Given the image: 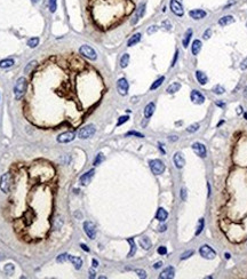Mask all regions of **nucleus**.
Wrapping results in <instances>:
<instances>
[{
  "mask_svg": "<svg viewBox=\"0 0 247 279\" xmlns=\"http://www.w3.org/2000/svg\"><path fill=\"white\" fill-rule=\"evenodd\" d=\"M108 9L113 20H122L134 12L135 2L133 0H88V10L94 20L104 15Z\"/></svg>",
  "mask_w": 247,
  "mask_h": 279,
  "instance_id": "f257e3e1",
  "label": "nucleus"
},
{
  "mask_svg": "<svg viewBox=\"0 0 247 279\" xmlns=\"http://www.w3.org/2000/svg\"><path fill=\"white\" fill-rule=\"evenodd\" d=\"M25 92H27V79L24 77H21V78L17 79L16 84H15V87H14L15 99L21 100L25 95Z\"/></svg>",
  "mask_w": 247,
  "mask_h": 279,
  "instance_id": "f03ea898",
  "label": "nucleus"
},
{
  "mask_svg": "<svg viewBox=\"0 0 247 279\" xmlns=\"http://www.w3.org/2000/svg\"><path fill=\"white\" fill-rule=\"evenodd\" d=\"M12 184H13V177L10 175V173H5L4 175L1 176V179H0V189H1V191L5 192V194H8L10 191Z\"/></svg>",
  "mask_w": 247,
  "mask_h": 279,
  "instance_id": "7ed1b4c3",
  "label": "nucleus"
},
{
  "mask_svg": "<svg viewBox=\"0 0 247 279\" xmlns=\"http://www.w3.org/2000/svg\"><path fill=\"white\" fill-rule=\"evenodd\" d=\"M79 53H80L84 57H86V59H88V60H92V61H95V60L97 59V54H96V52H95V50L88 45L81 46L80 49H79Z\"/></svg>",
  "mask_w": 247,
  "mask_h": 279,
  "instance_id": "20e7f679",
  "label": "nucleus"
},
{
  "mask_svg": "<svg viewBox=\"0 0 247 279\" xmlns=\"http://www.w3.org/2000/svg\"><path fill=\"white\" fill-rule=\"evenodd\" d=\"M150 168H151L153 174L159 175V174H162L165 171V165L160 159H153L150 161Z\"/></svg>",
  "mask_w": 247,
  "mask_h": 279,
  "instance_id": "39448f33",
  "label": "nucleus"
},
{
  "mask_svg": "<svg viewBox=\"0 0 247 279\" xmlns=\"http://www.w3.org/2000/svg\"><path fill=\"white\" fill-rule=\"evenodd\" d=\"M95 126L94 125H87V126L82 127L80 131H79V133H78V136H79V139H89L90 136H93L95 134Z\"/></svg>",
  "mask_w": 247,
  "mask_h": 279,
  "instance_id": "423d86ee",
  "label": "nucleus"
},
{
  "mask_svg": "<svg viewBox=\"0 0 247 279\" xmlns=\"http://www.w3.org/2000/svg\"><path fill=\"white\" fill-rule=\"evenodd\" d=\"M199 253L204 259H207V260H212L216 256V252L208 245H202V247L199 248Z\"/></svg>",
  "mask_w": 247,
  "mask_h": 279,
  "instance_id": "0eeeda50",
  "label": "nucleus"
},
{
  "mask_svg": "<svg viewBox=\"0 0 247 279\" xmlns=\"http://www.w3.org/2000/svg\"><path fill=\"white\" fill-rule=\"evenodd\" d=\"M128 88H129V85H128V81L126 80V78H120L119 80L117 81V89L118 93L122 96L127 95L128 93Z\"/></svg>",
  "mask_w": 247,
  "mask_h": 279,
  "instance_id": "6e6552de",
  "label": "nucleus"
},
{
  "mask_svg": "<svg viewBox=\"0 0 247 279\" xmlns=\"http://www.w3.org/2000/svg\"><path fill=\"white\" fill-rule=\"evenodd\" d=\"M169 6H171L172 12L175 14L176 16H183V14H184V9H183L182 5H181L177 0H171Z\"/></svg>",
  "mask_w": 247,
  "mask_h": 279,
  "instance_id": "1a4fd4ad",
  "label": "nucleus"
},
{
  "mask_svg": "<svg viewBox=\"0 0 247 279\" xmlns=\"http://www.w3.org/2000/svg\"><path fill=\"white\" fill-rule=\"evenodd\" d=\"M84 230H85L86 234L90 239H95V237H96V229H95V225L92 222H89V221L85 222L84 223Z\"/></svg>",
  "mask_w": 247,
  "mask_h": 279,
  "instance_id": "9d476101",
  "label": "nucleus"
},
{
  "mask_svg": "<svg viewBox=\"0 0 247 279\" xmlns=\"http://www.w3.org/2000/svg\"><path fill=\"white\" fill-rule=\"evenodd\" d=\"M190 99L194 104H202L205 102V96L197 89H193L190 94Z\"/></svg>",
  "mask_w": 247,
  "mask_h": 279,
  "instance_id": "9b49d317",
  "label": "nucleus"
},
{
  "mask_svg": "<svg viewBox=\"0 0 247 279\" xmlns=\"http://www.w3.org/2000/svg\"><path fill=\"white\" fill-rule=\"evenodd\" d=\"M74 137H76L74 132H65V133L60 134L59 137H57V141L60 143H69V142L73 141Z\"/></svg>",
  "mask_w": 247,
  "mask_h": 279,
  "instance_id": "f8f14e48",
  "label": "nucleus"
},
{
  "mask_svg": "<svg viewBox=\"0 0 247 279\" xmlns=\"http://www.w3.org/2000/svg\"><path fill=\"white\" fill-rule=\"evenodd\" d=\"M192 149L197 156H199V157H202V158L206 157V147H205L202 143H199V142L193 143Z\"/></svg>",
  "mask_w": 247,
  "mask_h": 279,
  "instance_id": "ddd939ff",
  "label": "nucleus"
},
{
  "mask_svg": "<svg viewBox=\"0 0 247 279\" xmlns=\"http://www.w3.org/2000/svg\"><path fill=\"white\" fill-rule=\"evenodd\" d=\"M174 276H175V269H174L173 266H168V268H166V269L159 275V278L171 279V278H174Z\"/></svg>",
  "mask_w": 247,
  "mask_h": 279,
  "instance_id": "4468645a",
  "label": "nucleus"
},
{
  "mask_svg": "<svg viewBox=\"0 0 247 279\" xmlns=\"http://www.w3.org/2000/svg\"><path fill=\"white\" fill-rule=\"evenodd\" d=\"M173 161H174V165H175L177 168H182V167L185 165V160L181 152H176L175 154H174Z\"/></svg>",
  "mask_w": 247,
  "mask_h": 279,
  "instance_id": "2eb2a0df",
  "label": "nucleus"
},
{
  "mask_svg": "<svg viewBox=\"0 0 247 279\" xmlns=\"http://www.w3.org/2000/svg\"><path fill=\"white\" fill-rule=\"evenodd\" d=\"M189 15L193 20H202V18H204L206 16V12L202 10V9H193V10L189 12Z\"/></svg>",
  "mask_w": 247,
  "mask_h": 279,
  "instance_id": "dca6fc26",
  "label": "nucleus"
},
{
  "mask_svg": "<svg viewBox=\"0 0 247 279\" xmlns=\"http://www.w3.org/2000/svg\"><path fill=\"white\" fill-rule=\"evenodd\" d=\"M94 173H95L94 169H90V171H88L87 173H85V174L80 177V183L82 185H88L89 184V182L92 181L93 176H94Z\"/></svg>",
  "mask_w": 247,
  "mask_h": 279,
  "instance_id": "f3484780",
  "label": "nucleus"
},
{
  "mask_svg": "<svg viewBox=\"0 0 247 279\" xmlns=\"http://www.w3.org/2000/svg\"><path fill=\"white\" fill-rule=\"evenodd\" d=\"M234 22V16H231V15H225V16H223L222 18H220V21H219V24H220L221 27H227V25H230V24H232Z\"/></svg>",
  "mask_w": 247,
  "mask_h": 279,
  "instance_id": "a211bd4d",
  "label": "nucleus"
},
{
  "mask_svg": "<svg viewBox=\"0 0 247 279\" xmlns=\"http://www.w3.org/2000/svg\"><path fill=\"white\" fill-rule=\"evenodd\" d=\"M67 260L71 262L72 264L74 266V268H76L77 270H79L81 268V266H82V260H81L80 257H77V256H72V255H69L67 256Z\"/></svg>",
  "mask_w": 247,
  "mask_h": 279,
  "instance_id": "6ab92c4d",
  "label": "nucleus"
},
{
  "mask_svg": "<svg viewBox=\"0 0 247 279\" xmlns=\"http://www.w3.org/2000/svg\"><path fill=\"white\" fill-rule=\"evenodd\" d=\"M154 109H156L154 103H153V102H150V103L144 108V116H145V118L151 117L153 114V112H154Z\"/></svg>",
  "mask_w": 247,
  "mask_h": 279,
  "instance_id": "aec40b11",
  "label": "nucleus"
},
{
  "mask_svg": "<svg viewBox=\"0 0 247 279\" xmlns=\"http://www.w3.org/2000/svg\"><path fill=\"white\" fill-rule=\"evenodd\" d=\"M196 78H197L198 82L200 84V85H206L207 81H208V78H207V76L202 71H196Z\"/></svg>",
  "mask_w": 247,
  "mask_h": 279,
  "instance_id": "412c9836",
  "label": "nucleus"
},
{
  "mask_svg": "<svg viewBox=\"0 0 247 279\" xmlns=\"http://www.w3.org/2000/svg\"><path fill=\"white\" fill-rule=\"evenodd\" d=\"M202 49V41L200 40H193L192 46H191V52L193 55H198V53Z\"/></svg>",
  "mask_w": 247,
  "mask_h": 279,
  "instance_id": "4be33fe9",
  "label": "nucleus"
},
{
  "mask_svg": "<svg viewBox=\"0 0 247 279\" xmlns=\"http://www.w3.org/2000/svg\"><path fill=\"white\" fill-rule=\"evenodd\" d=\"M167 216H168V213L164 208H159L157 211V214H156V219L160 222H164L167 219Z\"/></svg>",
  "mask_w": 247,
  "mask_h": 279,
  "instance_id": "5701e85b",
  "label": "nucleus"
},
{
  "mask_svg": "<svg viewBox=\"0 0 247 279\" xmlns=\"http://www.w3.org/2000/svg\"><path fill=\"white\" fill-rule=\"evenodd\" d=\"M140 245H141V247L143 248V249H150L152 244H151V240L148 237H142V238L140 239Z\"/></svg>",
  "mask_w": 247,
  "mask_h": 279,
  "instance_id": "b1692460",
  "label": "nucleus"
},
{
  "mask_svg": "<svg viewBox=\"0 0 247 279\" xmlns=\"http://www.w3.org/2000/svg\"><path fill=\"white\" fill-rule=\"evenodd\" d=\"M141 37H142L141 33H135L133 37H130V39L128 40V42H127V46H128V47H132V46L136 45V44L141 40Z\"/></svg>",
  "mask_w": 247,
  "mask_h": 279,
  "instance_id": "393cba45",
  "label": "nucleus"
},
{
  "mask_svg": "<svg viewBox=\"0 0 247 279\" xmlns=\"http://www.w3.org/2000/svg\"><path fill=\"white\" fill-rule=\"evenodd\" d=\"M192 30L191 29H189L188 31L185 32L184 34V38H183V41H182V44H183V47L184 48H187L189 46V42H190V40H191V37H192Z\"/></svg>",
  "mask_w": 247,
  "mask_h": 279,
  "instance_id": "a878e982",
  "label": "nucleus"
},
{
  "mask_svg": "<svg viewBox=\"0 0 247 279\" xmlns=\"http://www.w3.org/2000/svg\"><path fill=\"white\" fill-rule=\"evenodd\" d=\"M180 88H181L180 82H173L172 85L168 86V88H167V93H168V94H174L175 92H179Z\"/></svg>",
  "mask_w": 247,
  "mask_h": 279,
  "instance_id": "bb28decb",
  "label": "nucleus"
},
{
  "mask_svg": "<svg viewBox=\"0 0 247 279\" xmlns=\"http://www.w3.org/2000/svg\"><path fill=\"white\" fill-rule=\"evenodd\" d=\"M14 60L12 59H6V60H2L0 61V68L1 69H7V68H10L14 65Z\"/></svg>",
  "mask_w": 247,
  "mask_h": 279,
  "instance_id": "cd10ccee",
  "label": "nucleus"
},
{
  "mask_svg": "<svg viewBox=\"0 0 247 279\" xmlns=\"http://www.w3.org/2000/svg\"><path fill=\"white\" fill-rule=\"evenodd\" d=\"M165 81V77H160V78H158L157 80L154 81L153 82L152 85H151V87H150V89L151 90H154V89H157L158 87H160L162 86V84Z\"/></svg>",
  "mask_w": 247,
  "mask_h": 279,
  "instance_id": "c85d7f7f",
  "label": "nucleus"
},
{
  "mask_svg": "<svg viewBox=\"0 0 247 279\" xmlns=\"http://www.w3.org/2000/svg\"><path fill=\"white\" fill-rule=\"evenodd\" d=\"M128 63H129V54H124L122 56V59H120V67L122 68H126L127 65H128Z\"/></svg>",
  "mask_w": 247,
  "mask_h": 279,
  "instance_id": "c756f323",
  "label": "nucleus"
},
{
  "mask_svg": "<svg viewBox=\"0 0 247 279\" xmlns=\"http://www.w3.org/2000/svg\"><path fill=\"white\" fill-rule=\"evenodd\" d=\"M38 45H39V38H37V37L31 38V39H29V41H27V46L30 48H36Z\"/></svg>",
  "mask_w": 247,
  "mask_h": 279,
  "instance_id": "7c9ffc66",
  "label": "nucleus"
},
{
  "mask_svg": "<svg viewBox=\"0 0 247 279\" xmlns=\"http://www.w3.org/2000/svg\"><path fill=\"white\" fill-rule=\"evenodd\" d=\"M128 243L130 244V247H132V251H130L129 254H128V257H132L135 254V253H136V245H135L134 240H133L132 238L128 239Z\"/></svg>",
  "mask_w": 247,
  "mask_h": 279,
  "instance_id": "2f4dec72",
  "label": "nucleus"
},
{
  "mask_svg": "<svg viewBox=\"0 0 247 279\" xmlns=\"http://www.w3.org/2000/svg\"><path fill=\"white\" fill-rule=\"evenodd\" d=\"M144 12H145V5H144V4H141V5H140L139 9H137V12H136V16H137L139 18L143 17Z\"/></svg>",
  "mask_w": 247,
  "mask_h": 279,
  "instance_id": "473e14b6",
  "label": "nucleus"
},
{
  "mask_svg": "<svg viewBox=\"0 0 247 279\" xmlns=\"http://www.w3.org/2000/svg\"><path fill=\"white\" fill-rule=\"evenodd\" d=\"M213 92H214L215 94H217V95H221V94H223V93H224L225 89H224V87H223V86L216 85L215 87H213Z\"/></svg>",
  "mask_w": 247,
  "mask_h": 279,
  "instance_id": "72a5a7b5",
  "label": "nucleus"
},
{
  "mask_svg": "<svg viewBox=\"0 0 247 279\" xmlns=\"http://www.w3.org/2000/svg\"><path fill=\"white\" fill-rule=\"evenodd\" d=\"M48 5H49V10L52 13H55L56 12V8H57V2L56 0H48Z\"/></svg>",
  "mask_w": 247,
  "mask_h": 279,
  "instance_id": "f704fd0d",
  "label": "nucleus"
},
{
  "mask_svg": "<svg viewBox=\"0 0 247 279\" xmlns=\"http://www.w3.org/2000/svg\"><path fill=\"white\" fill-rule=\"evenodd\" d=\"M204 224H205V221H204V219H200V220H199L198 228H197V231H196V234H197V236L202 231V229H204Z\"/></svg>",
  "mask_w": 247,
  "mask_h": 279,
  "instance_id": "c9c22d12",
  "label": "nucleus"
},
{
  "mask_svg": "<svg viewBox=\"0 0 247 279\" xmlns=\"http://www.w3.org/2000/svg\"><path fill=\"white\" fill-rule=\"evenodd\" d=\"M198 129H199V125H198V124H193V125H190V126L187 128V132H189V133H194V132H197Z\"/></svg>",
  "mask_w": 247,
  "mask_h": 279,
  "instance_id": "e433bc0d",
  "label": "nucleus"
},
{
  "mask_svg": "<svg viewBox=\"0 0 247 279\" xmlns=\"http://www.w3.org/2000/svg\"><path fill=\"white\" fill-rule=\"evenodd\" d=\"M103 160H104L103 154H102V153H100V154H97V157L95 158L94 165H95V166H97V165H100V164H101V162L103 161Z\"/></svg>",
  "mask_w": 247,
  "mask_h": 279,
  "instance_id": "4c0bfd02",
  "label": "nucleus"
},
{
  "mask_svg": "<svg viewBox=\"0 0 247 279\" xmlns=\"http://www.w3.org/2000/svg\"><path fill=\"white\" fill-rule=\"evenodd\" d=\"M128 119H129V117H128V116H122V117H120L119 119H118L117 126H120V125H122V124L127 121Z\"/></svg>",
  "mask_w": 247,
  "mask_h": 279,
  "instance_id": "58836bf2",
  "label": "nucleus"
},
{
  "mask_svg": "<svg viewBox=\"0 0 247 279\" xmlns=\"http://www.w3.org/2000/svg\"><path fill=\"white\" fill-rule=\"evenodd\" d=\"M137 136V137H144V135L143 134H141V133H139V132H134V131H132V132H128L127 134H126V136Z\"/></svg>",
  "mask_w": 247,
  "mask_h": 279,
  "instance_id": "ea45409f",
  "label": "nucleus"
},
{
  "mask_svg": "<svg viewBox=\"0 0 247 279\" xmlns=\"http://www.w3.org/2000/svg\"><path fill=\"white\" fill-rule=\"evenodd\" d=\"M5 271H6L8 275H12V274H13V271H14L13 264H7V266H5Z\"/></svg>",
  "mask_w": 247,
  "mask_h": 279,
  "instance_id": "a19ab883",
  "label": "nucleus"
},
{
  "mask_svg": "<svg viewBox=\"0 0 247 279\" xmlns=\"http://www.w3.org/2000/svg\"><path fill=\"white\" fill-rule=\"evenodd\" d=\"M193 251H188V252H185V253H183L182 255H181V259L182 260H184V259H188V257H190L191 255H193Z\"/></svg>",
  "mask_w": 247,
  "mask_h": 279,
  "instance_id": "79ce46f5",
  "label": "nucleus"
},
{
  "mask_svg": "<svg viewBox=\"0 0 247 279\" xmlns=\"http://www.w3.org/2000/svg\"><path fill=\"white\" fill-rule=\"evenodd\" d=\"M67 254H61V255H59L57 256V262H65L67 260Z\"/></svg>",
  "mask_w": 247,
  "mask_h": 279,
  "instance_id": "37998d69",
  "label": "nucleus"
},
{
  "mask_svg": "<svg viewBox=\"0 0 247 279\" xmlns=\"http://www.w3.org/2000/svg\"><path fill=\"white\" fill-rule=\"evenodd\" d=\"M158 30V27L157 25H151V27L148 29V34H152V33H154V32Z\"/></svg>",
  "mask_w": 247,
  "mask_h": 279,
  "instance_id": "c03bdc74",
  "label": "nucleus"
},
{
  "mask_svg": "<svg viewBox=\"0 0 247 279\" xmlns=\"http://www.w3.org/2000/svg\"><path fill=\"white\" fill-rule=\"evenodd\" d=\"M167 253V248L165 247V246H160V247L158 248V254H160V255H165Z\"/></svg>",
  "mask_w": 247,
  "mask_h": 279,
  "instance_id": "a18cd8bd",
  "label": "nucleus"
},
{
  "mask_svg": "<svg viewBox=\"0 0 247 279\" xmlns=\"http://www.w3.org/2000/svg\"><path fill=\"white\" fill-rule=\"evenodd\" d=\"M212 36V30L211 29H207L206 31H205V33H204V39H209V37Z\"/></svg>",
  "mask_w": 247,
  "mask_h": 279,
  "instance_id": "49530a36",
  "label": "nucleus"
},
{
  "mask_svg": "<svg viewBox=\"0 0 247 279\" xmlns=\"http://www.w3.org/2000/svg\"><path fill=\"white\" fill-rule=\"evenodd\" d=\"M162 27H165V29H167V30H171V27H172V25H171V23H169V21H162Z\"/></svg>",
  "mask_w": 247,
  "mask_h": 279,
  "instance_id": "de8ad7c7",
  "label": "nucleus"
},
{
  "mask_svg": "<svg viewBox=\"0 0 247 279\" xmlns=\"http://www.w3.org/2000/svg\"><path fill=\"white\" fill-rule=\"evenodd\" d=\"M181 198H182V200H185V199H187V189H185V188H182V189H181Z\"/></svg>",
  "mask_w": 247,
  "mask_h": 279,
  "instance_id": "09e8293b",
  "label": "nucleus"
},
{
  "mask_svg": "<svg viewBox=\"0 0 247 279\" xmlns=\"http://www.w3.org/2000/svg\"><path fill=\"white\" fill-rule=\"evenodd\" d=\"M136 274H137L139 277H141V278H145V277H147V274H145V271H143V270H136Z\"/></svg>",
  "mask_w": 247,
  "mask_h": 279,
  "instance_id": "8fccbe9b",
  "label": "nucleus"
},
{
  "mask_svg": "<svg viewBox=\"0 0 247 279\" xmlns=\"http://www.w3.org/2000/svg\"><path fill=\"white\" fill-rule=\"evenodd\" d=\"M240 69H242V70H246L247 69V59L244 60L243 62H242V64H240Z\"/></svg>",
  "mask_w": 247,
  "mask_h": 279,
  "instance_id": "3c124183",
  "label": "nucleus"
},
{
  "mask_svg": "<svg viewBox=\"0 0 247 279\" xmlns=\"http://www.w3.org/2000/svg\"><path fill=\"white\" fill-rule=\"evenodd\" d=\"M177 55H179V50H176L175 56H174V59H173V62H172V67H174V65H175V62H176V60H177Z\"/></svg>",
  "mask_w": 247,
  "mask_h": 279,
  "instance_id": "603ef678",
  "label": "nucleus"
},
{
  "mask_svg": "<svg viewBox=\"0 0 247 279\" xmlns=\"http://www.w3.org/2000/svg\"><path fill=\"white\" fill-rule=\"evenodd\" d=\"M162 266V262H157V263H154L153 268H154V269H159Z\"/></svg>",
  "mask_w": 247,
  "mask_h": 279,
  "instance_id": "864d4df0",
  "label": "nucleus"
},
{
  "mask_svg": "<svg viewBox=\"0 0 247 279\" xmlns=\"http://www.w3.org/2000/svg\"><path fill=\"white\" fill-rule=\"evenodd\" d=\"M80 247L82 248V249H84V251H86V252H89V248L87 247V246H86L85 244H81V245H80Z\"/></svg>",
  "mask_w": 247,
  "mask_h": 279,
  "instance_id": "5fc2aeb1",
  "label": "nucleus"
},
{
  "mask_svg": "<svg viewBox=\"0 0 247 279\" xmlns=\"http://www.w3.org/2000/svg\"><path fill=\"white\" fill-rule=\"evenodd\" d=\"M166 229H167L166 225H160V226H159V231H160V232H164Z\"/></svg>",
  "mask_w": 247,
  "mask_h": 279,
  "instance_id": "6e6d98bb",
  "label": "nucleus"
},
{
  "mask_svg": "<svg viewBox=\"0 0 247 279\" xmlns=\"http://www.w3.org/2000/svg\"><path fill=\"white\" fill-rule=\"evenodd\" d=\"M92 264H93V266H94V268H97V266H99V262L96 261V260H93Z\"/></svg>",
  "mask_w": 247,
  "mask_h": 279,
  "instance_id": "4d7b16f0",
  "label": "nucleus"
},
{
  "mask_svg": "<svg viewBox=\"0 0 247 279\" xmlns=\"http://www.w3.org/2000/svg\"><path fill=\"white\" fill-rule=\"evenodd\" d=\"M237 113H238V114H242V113H243V108H242V107H238V108H237Z\"/></svg>",
  "mask_w": 247,
  "mask_h": 279,
  "instance_id": "13d9d810",
  "label": "nucleus"
},
{
  "mask_svg": "<svg viewBox=\"0 0 247 279\" xmlns=\"http://www.w3.org/2000/svg\"><path fill=\"white\" fill-rule=\"evenodd\" d=\"M216 105H219L221 108H224V103H223V102H219V101H217V102H216Z\"/></svg>",
  "mask_w": 247,
  "mask_h": 279,
  "instance_id": "bf43d9fd",
  "label": "nucleus"
},
{
  "mask_svg": "<svg viewBox=\"0 0 247 279\" xmlns=\"http://www.w3.org/2000/svg\"><path fill=\"white\" fill-rule=\"evenodd\" d=\"M89 274H90V278H94V277H95V271L90 269V270H89Z\"/></svg>",
  "mask_w": 247,
  "mask_h": 279,
  "instance_id": "052dcab7",
  "label": "nucleus"
},
{
  "mask_svg": "<svg viewBox=\"0 0 247 279\" xmlns=\"http://www.w3.org/2000/svg\"><path fill=\"white\" fill-rule=\"evenodd\" d=\"M169 140H171V141H177V136H176V135L175 136H171V137H169Z\"/></svg>",
  "mask_w": 247,
  "mask_h": 279,
  "instance_id": "680f3d73",
  "label": "nucleus"
},
{
  "mask_svg": "<svg viewBox=\"0 0 247 279\" xmlns=\"http://www.w3.org/2000/svg\"><path fill=\"white\" fill-rule=\"evenodd\" d=\"M244 96H245V97L247 99V87L245 88V89H244Z\"/></svg>",
  "mask_w": 247,
  "mask_h": 279,
  "instance_id": "e2e57ef3",
  "label": "nucleus"
},
{
  "mask_svg": "<svg viewBox=\"0 0 247 279\" xmlns=\"http://www.w3.org/2000/svg\"><path fill=\"white\" fill-rule=\"evenodd\" d=\"M225 259H230V254H229V253H225Z\"/></svg>",
  "mask_w": 247,
  "mask_h": 279,
  "instance_id": "0e129e2a",
  "label": "nucleus"
},
{
  "mask_svg": "<svg viewBox=\"0 0 247 279\" xmlns=\"http://www.w3.org/2000/svg\"><path fill=\"white\" fill-rule=\"evenodd\" d=\"M32 1H33V2H38V0H32Z\"/></svg>",
  "mask_w": 247,
  "mask_h": 279,
  "instance_id": "69168bd1",
  "label": "nucleus"
},
{
  "mask_svg": "<svg viewBox=\"0 0 247 279\" xmlns=\"http://www.w3.org/2000/svg\"><path fill=\"white\" fill-rule=\"evenodd\" d=\"M245 118L247 119V113H245Z\"/></svg>",
  "mask_w": 247,
  "mask_h": 279,
  "instance_id": "338daca9",
  "label": "nucleus"
}]
</instances>
